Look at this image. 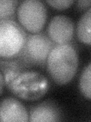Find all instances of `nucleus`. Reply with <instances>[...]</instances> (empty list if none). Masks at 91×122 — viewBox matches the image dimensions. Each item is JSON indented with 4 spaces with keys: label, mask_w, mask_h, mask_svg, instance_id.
<instances>
[{
    "label": "nucleus",
    "mask_w": 91,
    "mask_h": 122,
    "mask_svg": "<svg viewBox=\"0 0 91 122\" xmlns=\"http://www.w3.org/2000/svg\"><path fill=\"white\" fill-rule=\"evenodd\" d=\"M5 82L16 96L27 101L39 99L47 92L49 82L43 75L36 71H21L8 69Z\"/></svg>",
    "instance_id": "f257e3e1"
},
{
    "label": "nucleus",
    "mask_w": 91,
    "mask_h": 122,
    "mask_svg": "<svg viewBox=\"0 0 91 122\" xmlns=\"http://www.w3.org/2000/svg\"><path fill=\"white\" fill-rule=\"evenodd\" d=\"M46 62L47 70L52 79L59 85H64L69 82L77 72L78 56L72 45L57 44L49 52Z\"/></svg>",
    "instance_id": "f03ea898"
},
{
    "label": "nucleus",
    "mask_w": 91,
    "mask_h": 122,
    "mask_svg": "<svg viewBox=\"0 0 91 122\" xmlns=\"http://www.w3.org/2000/svg\"><path fill=\"white\" fill-rule=\"evenodd\" d=\"M27 39L24 29L10 19L0 20V57L11 58L20 53Z\"/></svg>",
    "instance_id": "7ed1b4c3"
},
{
    "label": "nucleus",
    "mask_w": 91,
    "mask_h": 122,
    "mask_svg": "<svg viewBox=\"0 0 91 122\" xmlns=\"http://www.w3.org/2000/svg\"><path fill=\"white\" fill-rule=\"evenodd\" d=\"M46 9L39 0H26L18 9V17L25 29L32 33H38L43 29L46 21Z\"/></svg>",
    "instance_id": "20e7f679"
},
{
    "label": "nucleus",
    "mask_w": 91,
    "mask_h": 122,
    "mask_svg": "<svg viewBox=\"0 0 91 122\" xmlns=\"http://www.w3.org/2000/svg\"><path fill=\"white\" fill-rule=\"evenodd\" d=\"M53 47V41L50 38L43 34L36 33L27 37L22 51L29 62L41 64L47 60Z\"/></svg>",
    "instance_id": "39448f33"
},
{
    "label": "nucleus",
    "mask_w": 91,
    "mask_h": 122,
    "mask_svg": "<svg viewBox=\"0 0 91 122\" xmlns=\"http://www.w3.org/2000/svg\"><path fill=\"white\" fill-rule=\"evenodd\" d=\"M74 25L71 19L63 15L53 17L48 26L50 39L58 44H68L74 35Z\"/></svg>",
    "instance_id": "423d86ee"
},
{
    "label": "nucleus",
    "mask_w": 91,
    "mask_h": 122,
    "mask_svg": "<svg viewBox=\"0 0 91 122\" xmlns=\"http://www.w3.org/2000/svg\"><path fill=\"white\" fill-rule=\"evenodd\" d=\"M28 121L27 111L18 99L9 97L0 102V121L26 122Z\"/></svg>",
    "instance_id": "0eeeda50"
},
{
    "label": "nucleus",
    "mask_w": 91,
    "mask_h": 122,
    "mask_svg": "<svg viewBox=\"0 0 91 122\" xmlns=\"http://www.w3.org/2000/svg\"><path fill=\"white\" fill-rule=\"evenodd\" d=\"M60 116L59 110L54 103L44 102L31 109L29 121L32 122L58 121H60Z\"/></svg>",
    "instance_id": "6e6552de"
},
{
    "label": "nucleus",
    "mask_w": 91,
    "mask_h": 122,
    "mask_svg": "<svg viewBox=\"0 0 91 122\" xmlns=\"http://www.w3.org/2000/svg\"><path fill=\"white\" fill-rule=\"evenodd\" d=\"M90 24H91V9L89 8L83 14L77 23V34L80 41L86 44L90 45Z\"/></svg>",
    "instance_id": "1a4fd4ad"
},
{
    "label": "nucleus",
    "mask_w": 91,
    "mask_h": 122,
    "mask_svg": "<svg viewBox=\"0 0 91 122\" xmlns=\"http://www.w3.org/2000/svg\"><path fill=\"white\" fill-rule=\"evenodd\" d=\"M90 80H91V64L89 63L87 66L83 69L80 78V89L81 93L87 99L91 98V89H90Z\"/></svg>",
    "instance_id": "9d476101"
},
{
    "label": "nucleus",
    "mask_w": 91,
    "mask_h": 122,
    "mask_svg": "<svg viewBox=\"0 0 91 122\" xmlns=\"http://www.w3.org/2000/svg\"><path fill=\"white\" fill-rule=\"evenodd\" d=\"M17 5L16 0H0V20L11 16L16 10Z\"/></svg>",
    "instance_id": "9b49d317"
},
{
    "label": "nucleus",
    "mask_w": 91,
    "mask_h": 122,
    "mask_svg": "<svg viewBox=\"0 0 91 122\" xmlns=\"http://www.w3.org/2000/svg\"><path fill=\"white\" fill-rule=\"evenodd\" d=\"M46 2L55 9L62 10L68 8L74 1L73 0H48Z\"/></svg>",
    "instance_id": "f8f14e48"
},
{
    "label": "nucleus",
    "mask_w": 91,
    "mask_h": 122,
    "mask_svg": "<svg viewBox=\"0 0 91 122\" xmlns=\"http://www.w3.org/2000/svg\"><path fill=\"white\" fill-rule=\"evenodd\" d=\"M90 3H91L90 0H81V1L77 2V5L78 7L81 8V9H85L87 6H90Z\"/></svg>",
    "instance_id": "ddd939ff"
},
{
    "label": "nucleus",
    "mask_w": 91,
    "mask_h": 122,
    "mask_svg": "<svg viewBox=\"0 0 91 122\" xmlns=\"http://www.w3.org/2000/svg\"><path fill=\"white\" fill-rule=\"evenodd\" d=\"M4 85H5V79H4L3 75L0 72V95L2 93Z\"/></svg>",
    "instance_id": "4468645a"
}]
</instances>
